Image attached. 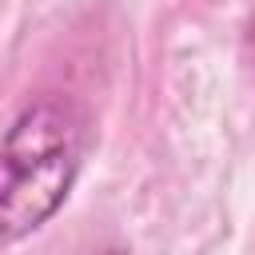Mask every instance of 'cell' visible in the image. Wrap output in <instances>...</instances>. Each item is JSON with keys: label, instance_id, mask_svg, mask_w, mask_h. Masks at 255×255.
I'll use <instances>...</instances> for the list:
<instances>
[{"label": "cell", "instance_id": "obj_1", "mask_svg": "<svg viewBox=\"0 0 255 255\" xmlns=\"http://www.w3.org/2000/svg\"><path fill=\"white\" fill-rule=\"evenodd\" d=\"M88 151V116L48 92L20 108L0 139V247L36 235L72 195Z\"/></svg>", "mask_w": 255, "mask_h": 255}, {"label": "cell", "instance_id": "obj_2", "mask_svg": "<svg viewBox=\"0 0 255 255\" xmlns=\"http://www.w3.org/2000/svg\"><path fill=\"white\" fill-rule=\"evenodd\" d=\"M239 52H243V64L255 72V8H251V16H247V28H243V44H239Z\"/></svg>", "mask_w": 255, "mask_h": 255}, {"label": "cell", "instance_id": "obj_3", "mask_svg": "<svg viewBox=\"0 0 255 255\" xmlns=\"http://www.w3.org/2000/svg\"><path fill=\"white\" fill-rule=\"evenodd\" d=\"M100 255H131L128 247H108V251H100Z\"/></svg>", "mask_w": 255, "mask_h": 255}]
</instances>
